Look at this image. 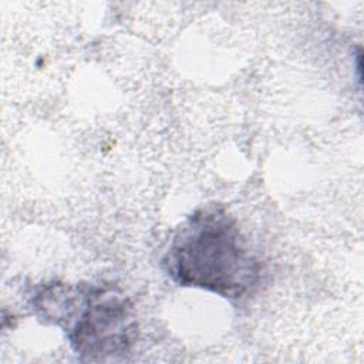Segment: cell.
Instances as JSON below:
<instances>
[{
	"mask_svg": "<svg viewBox=\"0 0 364 364\" xmlns=\"http://www.w3.org/2000/svg\"><path fill=\"white\" fill-rule=\"evenodd\" d=\"M80 301L82 309L68 333L73 348L91 360L127 353L136 337L131 301L111 287H90Z\"/></svg>",
	"mask_w": 364,
	"mask_h": 364,
	"instance_id": "obj_2",
	"label": "cell"
},
{
	"mask_svg": "<svg viewBox=\"0 0 364 364\" xmlns=\"http://www.w3.org/2000/svg\"><path fill=\"white\" fill-rule=\"evenodd\" d=\"M164 264L181 286L232 299L249 293L262 272L235 219L220 206L200 209L188 218L175 233Z\"/></svg>",
	"mask_w": 364,
	"mask_h": 364,
	"instance_id": "obj_1",
	"label": "cell"
}]
</instances>
